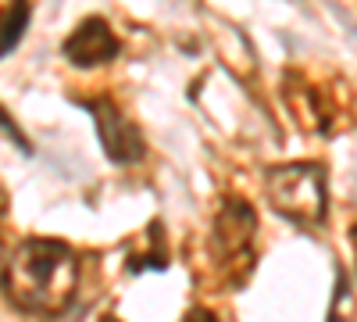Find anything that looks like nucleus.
I'll return each mask as SVG.
<instances>
[{"mask_svg":"<svg viewBox=\"0 0 357 322\" xmlns=\"http://www.w3.org/2000/svg\"><path fill=\"white\" fill-rule=\"evenodd\" d=\"M4 286L11 305L29 315H61L79 286V258L61 240L33 237L4 261Z\"/></svg>","mask_w":357,"mask_h":322,"instance_id":"nucleus-1","label":"nucleus"},{"mask_svg":"<svg viewBox=\"0 0 357 322\" xmlns=\"http://www.w3.org/2000/svg\"><path fill=\"white\" fill-rule=\"evenodd\" d=\"M264 193L272 200V208L296 226H321L325 222V204H329V197H325V168L321 165L296 161V165L268 168Z\"/></svg>","mask_w":357,"mask_h":322,"instance_id":"nucleus-2","label":"nucleus"},{"mask_svg":"<svg viewBox=\"0 0 357 322\" xmlns=\"http://www.w3.org/2000/svg\"><path fill=\"white\" fill-rule=\"evenodd\" d=\"M254 237H257V215L247 200H225L215 219L211 233V258L222 272H229V283H240L254 265Z\"/></svg>","mask_w":357,"mask_h":322,"instance_id":"nucleus-3","label":"nucleus"},{"mask_svg":"<svg viewBox=\"0 0 357 322\" xmlns=\"http://www.w3.org/2000/svg\"><path fill=\"white\" fill-rule=\"evenodd\" d=\"M82 108L93 115L97 136H100V143H104V154H107L114 165H136V161H143L146 140H143V133L136 129V122L126 119L122 108H118L111 97H89V101H82Z\"/></svg>","mask_w":357,"mask_h":322,"instance_id":"nucleus-4","label":"nucleus"},{"mask_svg":"<svg viewBox=\"0 0 357 322\" xmlns=\"http://www.w3.org/2000/svg\"><path fill=\"white\" fill-rule=\"evenodd\" d=\"M65 57L75 68H97L118 57V36L104 18H86L75 25V33L65 40Z\"/></svg>","mask_w":357,"mask_h":322,"instance_id":"nucleus-5","label":"nucleus"},{"mask_svg":"<svg viewBox=\"0 0 357 322\" xmlns=\"http://www.w3.org/2000/svg\"><path fill=\"white\" fill-rule=\"evenodd\" d=\"M29 18H33V0H11V4L0 11V57H8L22 43Z\"/></svg>","mask_w":357,"mask_h":322,"instance_id":"nucleus-6","label":"nucleus"},{"mask_svg":"<svg viewBox=\"0 0 357 322\" xmlns=\"http://www.w3.org/2000/svg\"><path fill=\"white\" fill-rule=\"evenodd\" d=\"M0 126H4V129H8L11 136H15V143H18V151H22V154H33V143H29V140H25V136L18 133V126H15V122L8 119V111H4V108H0Z\"/></svg>","mask_w":357,"mask_h":322,"instance_id":"nucleus-7","label":"nucleus"},{"mask_svg":"<svg viewBox=\"0 0 357 322\" xmlns=\"http://www.w3.org/2000/svg\"><path fill=\"white\" fill-rule=\"evenodd\" d=\"M0 279H4V244H0Z\"/></svg>","mask_w":357,"mask_h":322,"instance_id":"nucleus-8","label":"nucleus"}]
</instances>
